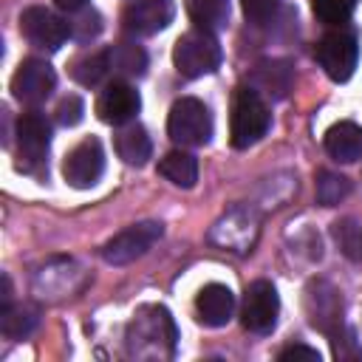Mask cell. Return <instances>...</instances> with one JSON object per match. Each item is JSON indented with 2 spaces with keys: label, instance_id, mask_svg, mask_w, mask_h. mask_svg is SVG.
<instances>
[{
  "label": "cell",
  "instance_id": "obj_1",
  "mask_svg": "<svg viewBox=\"0 0 362 362\" xmlns=\"http://www.w3.org/2000/svg\"><path fill=\"white\" fill-rule=\"evenodd\" d=\"M178 328L164 305H141L124 328V351L130 359L164 362L175 356Z\"/></svg>",
  "mask_w": 362,
  "mask_h": 362
},
{
  "label": "cell",
  "instance_id": "obj_2",
  "mask_svg": "<svg viewBox=\"0 0 362 362\" xmlns=\"http://www.w3.org/2000/svg\"><path fill=\"white\" fill-rule=\"evenodd\" d=\"M272 124L269 102L249 85H240L232 99V116H229V141L235 150H249L257 144Z\"/></svg>",
  "mask_w": 362,
  "mask_h": 362
},
{
  "label": "cell",
  "instance_id": "obj_3",
  "mask_svg": "<svg viewBox=\"0 0 362 362\" xmlns=\"http://www.w3.org/2000/svg\"><path fill=\"white\" fill-rule=\"evenodd\" d=\"M221 59H223V51H221V42L212 31L192 28L175 40L173 65L187 79H198V76L212 74L221 65Z\"/></svg>",
  "mask_w": 362,
  "mask_h": 362
},
{
  "label": "cell",
  "instance_id": "obj_4",
  "mask_svg": "<svg viewBox=\"0 0 362 362\" xmlns=\"http://www.w3.org/2000/svg\"><path fill=\"white\" fill-rule=\"evenodd\" d=\"M167 136L178 147H204L212 139V113L195 96H181L173 102L167 116Z\"/></svg>",
  "mask_w": 362,
  "mask_h": 362
},
{
  "label": "cell",
  "instance_id": "obj_5",
  "mask_svg": "<svg viewBox=\"0 0 362 362\" xmlns=\"http://www.w3.org/2000/svg\"><path fill=\"white\" fill-rule=\"evenodd\" d=\"M260 235V212L252 204H238L226 209L209 229V240L226 252L246 255L257 243Z\"/></svg>",
  "mask_w": 362,
  "mask_h": 362
},
{
  "label": "cell",
  "instance_id": "obj_6",
  "mask_svg": "<svg viewBox=\"0 0 362 362\" xmlns=\"http://www.w3.org/2000/svg\"><path fill=\"white\" fill-rule=\"evenodd\" d=\"M314 57H317V62H320V68L325 71L328 79L348 82L356 71V62H359V37L351 28L337 25L334 31L320 37V42L314 48Z\"/></svg>",
  "mask_w": 362,
  "mask_h": 362
},
{
  "label": "cell",
  "instance_id": "obj_7",
  "mask_svg": "<svg viewBox=\"0 0 362 362\" xmlns=\"http://www.w3.org/2000/svg\"><path fill=\"white\" fill-rule=\"evenodd\" d=\"M51 122L40 110H28L17 119V167L23 173H42L48 167Z\"/></svg>",
  "mask_w": 362,
  "mask_h": 362
},
{
  "label": "cell",
  "instance_id": "obj_8",
  "mask_svg": "<svg viewBox=\"0 0 362 362\" xmlns=\"http://www.w3.org/2000/svg\"><path fill=\"white\" fill-rule=\"evenodd\" d=\"M164 235V223L158 221H141L133 223L127 229H122L119 235H113L105 246H102V257L110 266H124L139 260L141 255H147L153 249V243H158Z\"/></svg>",
  "mask_w": 362,
  "mask_h": 362
},
{
  "label": "cell",
  "instance_id": "obj_9",
  "mask_svg": "<svg viewBox=\"0 0 362 362\" xmlns=\"http://www.w3.org/2000/svg\"><path fill=\"white\" fill-rule=\"evenodd\" d=\"M342 311H345V305H342V294L337 291V286H331L328 280H311L305 286V314H308V322L320 334H325L328 339L345 328Z\"/></svg>",
  "mask_w": 362,
  "mask_h": 362
},
{
  "label": "cell",
  "instance_id": "obj_10",
  "mask_svg": "<svg viewBox=\"0 0 362 362\" xmlns=\"http://www.w3.org/2000/svg\"><path fill=\"white\" fill-rule=\"evenodd\" d=\"M20 31H23V37H25L34 48L54 54V51H59V48L65 45V40L71 37V23L62 20L59 14H54V11L45 8V6H31V8H25V11L20 14Z\"/></svg>",
  "mask_w": 362,
  "mask_h": 362
},
{
  "label": "cell",
  "instance_id": "obj_11",
  "mask_svg": "<svg viewBox=\"0 0 362 362\" xmlns=\"http://www.w3.org/2000/svg\"><path fill=\"white\" fill-rule=\"evenodd\" d=\"M280 317V297L269 280H255L240 303V322L252 334H272Z\"/></svg>",
  "mask_w": 362,
  "mask_h": 362
},
{
  "label": "cell",
  "instance_id": "obj_12",
  "mask_svg": "<svg viewBox=\"0 0 362 362\" xmlns=\"http://www.w3.org/2000/svg\"><path fill=\"white\" fill-rule=\"evenodd\" d=\"M57 88V74L45 59H23L11 76V93L23 105H40L45 102Z\"/></svg>",
  "mask_w": 362,
  "mask_h": 362
},
{
  "label": "cell",
  "instance_id": "obj_13",
  "mask_svg": "<svg viewBox=\"0 0 362 362\" xmlns=\"http://www.w3.org/2000/svg\"><path fill=\"white\" fill-rule=\"evenodd\" d=\"M105 173V150L99 139L79 141L62 161V175L74 189H90Z\"/></svg>",
  "mask_w": 362,
  "mask_h": 362
},
{
  "label": "cell",
  "instance_id": "obj_14",
  "mask_svg": "<svg viewBox=\"0 0 362 362\" xmlns=\"http://www.w3.org/2000/svg\"><path fill=\"white\" fill-rule=\"evenodd\" d=\"M175 17L173 0H136L124 8L122 25L130 37H153L164 31Z\"/></svg>",
  "mask_w": 362,
  "mask_h": 362
},
{
  "label": "cell",
  "instance_id": "obj_15",
  "mask_svg": "<svg viewBox=\"0 0 362 362\" xmlns=\"http://www.w3.org/2000/svg\"><path fill=\"white\" fill-rule=\"evenodd\" d=\"M141 110V96L139 90L130 85V82H122V79H113L102 88L99 99H96V113L102 122L113 124V127H122L127 122L136 119V113Z\"/></svg>",
  "mask_w": 362,
  "mask_h": 362
},
{
  "label": "cell",
  "instance_id": "obj_16",
  "mask_svg": "<svg viewBox=\"0 0 362 362\" xmlns=\"http://www.w3.org/2000/svg\"><path fill=\"white\" fill-rule=\"evenodd\" d=\"M246 85L255 88L266 102H280L294 88V68L288 59H263L252 68Z\"/></svg>",
  "mask_w": 362,
  "mask_h": 362
},
{
  "label": "cell",
  "instance_id": "obj_17",
  "mask_svg": "<svg viewBox=\"0 0 362 362\" xmlns=\"http://www.w3.org/2000/svg\"><path fill=\"white\" fill-rule=\"evenodd\" d=\"M195 311H198V320L206 325V328H221L232 320L235 314V294L229 286L223 283H209L198 291L195 297Z\"/></svg>",
  "mask_w": 362,
  "mask_h": 362
},
{
  "label": "cell",
  "instance_id": "obj_18",
  "mask_svg": "<svg viewBox=\"0 0 362 362\" xmlns=\"http://www.w3.org/2000/svg\"><path fill=\"white\" fill-rule=\"evenodd\" d=\"M325 153L334 161L351 164L362 158V127L356 122H337L325 130Z\"/></svg>",
  "mask_w": 362,
  "mask_h": 362
},
{
  "label": "cell",
  "instance_id": "obj_19",
  "mask_svg": "<svg viewBox=\"0 0 362 362\" xmlns=\"http://www.w3.org/2000/svg\"><path fill=\"white\" fill-rule=\"evenodd\" d=\"M116 153H119V158L124 164L141 167L150 158V153H153V141H150L147 130L139 122H127L116 133Z\"/></svg>",
  "mask_w": 362,
  "mask_h": 362
},
{
  "label": "cell",
  "instance_id": "obj_20",
  "mask_svg": "<svg viewBox=\"0 0 362 362\" xmlns=\"http://www.w3.org/2000/svg\"><path fill=\"white\" fill-rule=\"evenodd\" d=\"M40 322V308L31 303H11L0 311V331L6 339H25Z\"/></svg>",
  "mask_w": 362,
  "mask_h": 362
},
{
  "label": "cell",
  "instance_id": "obj_21",
  "mask_svg": "<svg viewBox=\"0 0 362 362\" xmlns=\"http://www.w3.org/2000/svg\"><path fill=\"white\" fill-rule=\"evenodd\" d=\"M110 74V51L102 48V51H88L82 57H76L71 62V76L85 85V88H96L102 85V79Z\"/></svg>",
  "mask_w": 362,
  "mask_h": 362
},
{
  "label": "cell",
  "instance_id": "obj_22",
  "mask_svg": "<svg viewBox=\"0 0 362 362\" xmlns=\"http://www.w3.org/2000/svg\"><path fill=\"white\" fill-rule=\"evenodd\" d=\"M158 173H161L167 181H173L175 187L189 189V187H195V181H198V161H195V156L187 153V150H173V153H167V156L158 161Z\"/></svg>",
  "mask_w": 362,
  "mask_h": 362
},
{
  "label": "cell",
  "instance_id": "obj_23",
  "mask_svg": "<svg viewBox=\"0 0 362 362\" xmlns=\"http://www.w3.org/2000/svg\"><path fill=\"white\" fill-rule=\"evenodd\" d=\"M187 14L195 23V28L204 31H218L229 23V0H184Z\"/></svg>",
  "mask_w": 362,
  "mask_h": 362
},
{
  "label": "cell",
  "instance_id": "obj_24",
  "mask_svg": "<svg viewBox=\"0 0 362 362\" xmlns=\"http://www.w3.org/2000/svg\"><path fill=\"white\" fill-rule=\"evenodd\" d=\"M110 51V74L119 76H141L147 71V54L136 42H116Z\"/></svg>",
  "mask_w": 362,
  "mask_h": 362
},
{
  "label": "cell",
  "instance_id": "obj_25",
  "mask_svg": "<svg viewBox=\"0 0 362 362\" xmlns=\"http://www.w3.org/2000/svg\"><path fill=\"white\" fill-rule=\"evenodd\" d=\"M314 187H317V201L322 206H337L351 192V181L345 175H339V173H331V170H320Z\"/></svg>",
  "mask_w": 362,
  "mask_h": 362
},
{
  "label": "cell",
  "instance_id": "obj_26",
  "mask_svg": "<svg viewBox=\"0 0 362 362\" xmlns=\"http://www.w3.org/2000/svg\"><path fill=\"white\" fill-rule=\"evenodd\" d=\"M359 0H311L314 17L325 25H345Z\"/></svg>",
  "mask_w": 362,
  "mask_h": 362
},
{
  "label": "cell",
  "instance_id": "obj_27",
  "mask_svg": "<svg viewBox=\"0 0 362 362\" xmlns=\"http://www.w3.org/2000/svg\"><path fill=\"white\" fill-rule=\"evenodd\" d=\"M280 3L283 0H240V8L252 25H263L277 14Z\"/></svg>",
  "mask_w": 362,
  "mask_h": 362
},
{
  "label": "cell",
  "instance_id": "obj_28",
  "mask_svg": "<svg viewBox=\"0 0 362 362\" xmlns=\"http://www.w3.org/2000/svg\"><path fill=\"white\" fill-rule=\"evenodd\" d=\"M57 122L62 124V127H74V124H79L82 122V113H85V105H82V99L76 96V93H68V96H62L59 99V105H57Z\"/></svg>",
  "mask_w": 362,
  "mask_h": 362
},
{
  "label": "cell",
  "instance_id": "obj_29",
  "mask_svg": "<svg viewBox=\"0 0 362 362\" xmlns=\"http://www.w3.org/2000/svg\"><path fill=\"white\" fill-rule=\"evenodd\" d=\"M99 31H102V17H99L96 11H85V8H82V14L71 23V37H76L79 42L93 40Z\"/></svg>",
  "mask_w": 362,
  "mask_h": 362
},
{
  "label": "cell",
  "instance_id": "obj_30",
  "mask_svg": "<svg viewBox=\"0 0 362 362\" xmlns=\"http://www.w3.org/2000/svg\"><path fill=\"white\" fill-rule=\"evenodd\" d=\"M280 362H288V359H305V362H320V351L317 348H308V345H288L277 354Z\"/></svg>",
  "mask_w": 362,
  "mask_h": 362
},
{
  "label": "cell",
  "instance_id": "obj_31",
  "mask_svg": "<svg viewBox=\"0 0 362 362\" xmlns=\"http://www.w3.org/2000/svg\"><path fill=\"white\" fill-rule=\"evenodd\" d=\"M54 3H57V8H62L68 14H76V11H82L88 6V0H54Z\"/></svg>",
  "mask_w": 362,
  "mask_h": 362
}]
</instances>
